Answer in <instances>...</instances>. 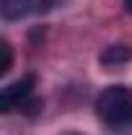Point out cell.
<instances>
[{
  "instance_id": "6",
  "label": "cell",
  "mask_w": 132,
  "mask_h": 135,
  "mask_svg": "<svg viewBox=\"0 0 132 135\" xmlns=\"http://www.w3.org/2000/svg\"><path fill=\"white\" fill-rule=\"evenodd\" d=\"M65 0H36V13H49L54 8H60Z\"/></svg>"
},
{
  "instance_id": "7",
  "label": "cell",
  "mask_w": 132,
  "mask_h": 135,
  "mask_svg": "<svg viewBox=\"0 0 132 135\" xmlns=\"http://www.w3.org/2000/svg\"><path fill=\"white\" fill-rule=\"evenodd\" d=\"M122 3H124V11L132 16V0H122Z\"/></svg>"
},
{
  "instance_id": "4",
  "label": "cell",
  "mask_w": 132,
  "mask_h": 135,
  "mask_svg": "<svg viewBox=\"0 0 132 135\" xmlns=\"http://www.w3.org/2000/svg\"><path fill=\"white\" fill-rule=\"evenodd\" d=\"M36 11V0H0V13L5 21H21Z\"/></svg>"
},
{
  "instance_id": "1",
  "label": "cell",
  "mask_w": 132,
  "mask_h": 135,
  "mask_svg": "<svg viewBox=\"0 0 132 135\" xmlns=\"http://www.w3.org/2000/svg\"><path fill=\"white\" fill-rule=\"evenodd\" d=\"M96 117L106 125V127H130L132 125V88L127 86H106L96 96Z\"/></svg>"
},
{
  "instance_id": "5",
  "label": "cell",
  "mask_w": 132,
  "mask_h": 135,
  "mask_svg": "<svg viewBox=\"0 0 132 135\" xmlns=\"http://www.w3.org/2000/svg\"><path fill=\"white\" fill-rule=\"evenodd\" d=\"M0 50H3V60H0V73L5 75V73L11 70V65H13V47H11V42H8V39H3V42H0Z\"/></svg>"
},
{
  "instance_id": "2",
  "label": "cell",
  "mask_w": 132,
  "mask_h": 135,
  "mask_svg": "<svg viewBox=\"0 0 132 135\" xmlns=\"http://www.w3.org/2000/svg\"><path fill=\"white\" fill-rule=\"evenodd\" d=\"M34 86H36V75H21L13 83L3 86L0 91V109L3 112H13V109H23V104L34 99Z\"/></svg>"
},
{
  "instance_id": "3",
  "label": "cell",
  "mask_w": 132,
  "mask_h": 135,
  "mask_svg": "<svg viewBox=\"0 0 132 135\" xmlns=\"http://www.w3.org/2000/svg\"><path fill=\"white\" fill-rule=\"evenodd\" d=\"M130 60H132V47L130 44H109V47H104V52L99 55L101 68H106V70L124 68Z\"/></svg>"
},
{
  "instance_id": "8",
  "label": "cell",
  "mask_w": 132,
  "mask_h": 135,
  "mask_svg": "<svg viewBox=\"0 0 132 135\" xmlns=\"http://www.w3.org/2000/svg\"><path fill=\"white\" fill-rule=\"evenodd\" d=\"M67 135H80V133H67Z\"/></svg>"
}]
</instances>
